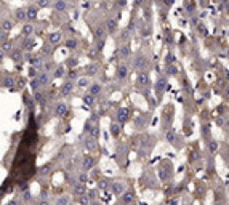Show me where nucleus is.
Returning <instances> with one entry per match:
<instances>
[{
	"mask_svg": "<svg viewBox=\"0 0 229 205\" xmlns=\"http://www.w3.org/2000/svg\"><path fill=\"white\" fill-rule=\"evenodd\" d=\"M53 6H54L56 11H64V10H66V3H64V0H56Z\"/></svg>",
	"mask_w": 229,
	"mask_h": 205,
	"instance_id": "nucleus-13",
	"label": "nucleus"
},
{
	"mask_svg": "<svg viewBox=\"0 0 229 205\" xmlns=\"http://www.w3.org/2000/svg\"><path fill=\"white\" fill-rule=\"evenodd\" d=\"M6 85L13 88V78L11 77H5V78H3V87H6Z\"/></svg>",
	"mask_w": 229,
	"mask_h": 205,
	"instance_id": "nucleus-28",
	"label": "nucleus"
},
{
	"mask_svg": "<svg viewBox=\"0 0 229 205\" xmlns=\"http://www.w3.org/2000/svg\"><path fill=\"white\" fill-rule=\"evenodd\" d=\"M107 186H109V183H107L106 180H101L100 183H98V187H100V189H106Z\"/></svg>",
	"mask_w": 229,
	"mask_h": 205,
	"instance_id": "nucleus-31",
	"label": "nucleus"
},
{
	"mask_svg": "<svg viewBox=\"0 0 229 205\" xmlns=\"http://www.w3.org/2000/svg\"><path fill=\"white\" fill-rule=\"evenodd\" d=\"M67 63H69V66L72 67V66H76V64H77V59H69Z\"/></svg>",
	"mask_w": 229,
	"mask_h": 205,
	"instance_id": "nucleus-43",
	"label": "nucleus"
},
{
	"mask_svg": "<svg viewBox=\"0 0 229 205\" xmlns=\"http://www.w3.org/2000/svg\"><path fill=\"white\" fill-rule=\"evenodd\" d=\"M39 80H40V83H42V87H43V85H47V83H48V74H40Z\"/></svg>",
	"mask_w": 229,
	"mask_h": 205,
	"instance_id": "nucleus-23",
	"label": "nucleus"
},
{
	"mask_svg": "<svg viewBox=\"0 0 229 205\" xmlns=\"http://www.w3.org/2000/svg\"><path fill=\"white\" fill-rule=\"evenodd\" d=\"M208 149H210V151H215V149H216V143L211 141L210 144H208Z\"/></svg>",
	"mask_w": 229,
	"mask_h": 205,
	"instance_id": "nucleus-40",
	"label": "nucleus"
},
{
	"mask_svg": "<svg viewBox=\"0 0 229 205\" xmlns=\"http://www.w3.org/2000/svg\"><path fill=\"white\" fill-rule=\"evenodd\" d=\"M35 100L39 101V102H42V101H43V96H42L40 93H35Z\"/></svg>",
	"mask_w": 229,
	"mask_h": 205,
	"instance_id": "nucleus-42",
	"label": "nucleus"
},
{
	"mask_svg": "<svg viewBox=\"0 0 229 205\" xmlns=\"http://www.w3.org/2000/svg\"><path fill=\"white\" fill-rule=\"evenodd\" d=\"M111 187H112V192H114L115 196H120V194L124 192V184L119 183V181H114V183L111 184Z\"/></svg>",
	"mask_w": 229,
	"mask_h": 205,
	"instance_id": "nucleus-5",
	"label": "nucleus"
},
{
	"mask_svg": "<svg viewBox=\"0 0 229 205\" xmlns=\"http://www.w3.org/2000/svg\"><path fill=\"white\" fill-rule=\"evenodd\" d=\"M11 58H13L15 61H18L19 58H21V50H15V53L11 54Z\"/></svg>",
	"mask_w": 229,
	"mask_h": 205,
	"instance_id": "nucleus-33",
	"label": "nucleus"
},
{
	"mask_svg": "<svg viewBox=\"0 0 229 205\" xmlns=\"http://www.w3.org/2000/svg\"><path fill=\"white\" fill-rule=\"evenodd\" d=\"M72 91V82H66V83L61 87V91H59V95L61 96H67V95Z\"/></svg>",
	"mask_w": 229,
	"mask_h": 205,
	"instance_id": "nucleus-6",
	"label": "nucleus"
},
{
	"mask_svg": "<svg viewBox=\"0 0 229 205\" xmlns=\"http://www.w3.org/2000/svg\"><path fill=\"white\" fill-rule=\"evenodd\" d=\"M30 87H32V90H34V91H35V90H37V88H39V87H42V83H40L39 77H35V78H34L32 82H30Z\"/></svg>",
	"mask_w": 229,
	"mask_h": 205,
	"instance_id": "nucleus-20",
	"label": "nucleus"
},
{
	"mask_svg": "<svg viewBox=\"0 0 229 205\" xmlns=\"http://www.w3.org/2000/svg\"><path fill=\"white\" fill-rule=\"evenodd\" d=\"M63 74H64V67L63 66H59V67H56V69H54V77H56V78H59Z\"/></svg>",
	"mask_w": 229,
	"mask_h": 205,
	"instance_id": "nucleus-24",
	"label": "nucleus"
},
{
	"mask_svg": "<svg viewBox=\"0 0 229 205\" xmlns=\"http://www.w3.org/2000/svg\"><path fill=\"white\" fill-rule=\"evenodd\" d=\"M59 40H61V34L59 32H53V34H50V35H48V42L51 43V45L59 43Z\"/></svg>",
	"mask_w": 229,
	"mask_h": 205,
	"instance_id": "nucleus-8",
	"label": "nucleus"
},
{
	"mask_svg": "<svg viewBox=\"0 0 229 205\" xmlns=\"http://www.w3.org/2000/svg\"><path fill=\"white\" fill-rule=\"evenodd\" d=\"M66 112H67L66 104H64V102H58L56 107H54V114H56L58 117H63V115H66Z\"/></svg>",
	"mask_w": 229,
	"mask_h": 205,
	"instance_id": "nucleus-3",
	"label": "nucleus"
},
{
	"mask_svg": "<svg viewBox=\"0 0 229 205\" xmlns=\"http://www.w3.org/2000/svg\"><path fill=\"white\" fill-rule=\"evenodd\" d=\"M168 72H170V74H176V67H173V66H172V67L168 69Z\"/></svg>",
	"mask_w": 229,
	"mask_h": 205,
	"instance_id": "nucleus-45",
	"label": "nucleus"
},
{
	"mask_svg": "<svg viewBox=\"0 0 229 205\" xmlns=\"http://www.w3.org/2000/svg\"><path fill=\"white\" fill-rule=\"evenodd\" d=\"M30 76H32L34 78H35V76H37V71L34 69V67H32V69H30Z\"/></svg>",
	"mask_w": 229,
	"mask_h": 205,
	"instance_id": "nucleus-44",
	"label": "nucleus"
},
{
	"mask_svg": "<svg viewBox=\"0 0 229 205\" xmlns=\"http://www.w3.org/2000/svg\"><path fill=\"white\" fill-rule=\"evenodd\" d=\"M74 194H76V196H83L85 194V186H83V183H80V184H77L76 187H74Z\"/></svg>",
	"mask_w": 229,
	"mask_h": 205,
	"instance_id": "nucleus-12",
	"label": "nucleus"
},
{
	"mask_svg": "<svg viewBox=\"0 0 229 205\" xmlns=\"http://www.w3.org/2000/svg\"><path fill=\"white\" fill-rule=\"evenodd\" d=\"M91 136H93V138H98V136H100V130H98V127L91 128Z\"/></svg>",
	"mask_w": 229,
	"mask_h": 205,
	"instance_id": "nucleus-35",
	"label": "nucleus"
},
{
	"mask_svg": "<svg viewBox=\"0 0 229 205\" xmlns=\"http://www.w3.org/2000/svg\"><path fill=\"white\" fill-rule=\"evenodd\" d=\"M167 139H168L170 143H175V131H173V130L167 131Z\"/></svg>",
	"mask_w": 229,
	"mask_h": 205,
	"instance_id": "nucleus-26",
	"label": "nucleus"
},
{
	"mask_svg": "<svg viewBox=\"0 0 229 205\" xmlns=\"http://www.w3.org/2000/svg\"><path fill=\"white\" fill-rule=\"evenodd\" d=\"M48 172H50V165H43L42 168H40V175H47Z\"/></svg>",
	"mask_w": 229,
	"mask_h": 205,
	"instance_id": "nucleus-34",
	"label": "nucleus"
},
{
	"mask_svg": "<svg viewBox=\"0 0 229 205\" xmlns=\"http://www.w3.org/2000/svg\"><path fill=\"white\" fill-rule=\"evenodd\" d=\"M228 56H229V51H228Z\"/></svg>",
	"mask_w": 229,
	"mask_h": 205,
	"instance_id": "nucleus-53",
	"label": "nucleus"
},
{
	"mask_svg": "<svg viewBox=\"0 0 229 205\" xmlns=\"http://www.w3.org/2000/svg\"><path fill=\"white\" fill-rule=\"evenodd\" d=\"M146 66H148V59H146L143 54H138L136 59H135V67L136 69H144Z\"/></svg>",
	"mask_w": 229,
	"mask_h": 205,
	"instance_id": "nucleus-1",
	"label": "nucleus"
},
{
	"mask_svg": "<svg viewBox=\"0 0 229 205\" xmlns=\"http://www.w3.org/2000/svg\"><path fill=\"white\" fill-rule=\"evenodd\" d=\"M128 114H130V111H128V109H120V111H119V114H117V120L120 122V124H124V122H127V119H128Z\"/></svg>",
	"mask_w": 229,
	"mask_h": 205,
	"instance_id": "nucleus-7",
	"label": "nucleus"
},
{
	"mask_svg": "<svg viewBox=\"0 0 229 205\" xmlns=\"http://www.w3.org/2000/svg\"><path fill=\"white\" fill-rule=\"evenodd\" d=\"M96 35H98V39H104V37H106V29L102 26L96 27Z\"/></svg>",
	"mask_w": 229,
	"mask_h": 205,
	"instance_id": "nucleus-19",
	"label": "nucleus"
},
{
	"mask_svg": "<svg viewBox=\"0 0 229 205\" xmlns=\"http://www.w3.org/2000/svg\"><path fill=\"white\" fill-rule=\"evenodd\" d=\"M10 47H11V45H10V43L3 42V45H2V51H3V53H5V51H6V50H10Z\"/></svg>",
	"mask_w": 229,
	"mask_h": 205,
	"instance_id": "nucleus-39",
	"label": "nucleus"
},
{
	"mask_svg": "<svg viewBox=\"0 0 229 205\" xmlns=\"http://www.w3.org/2000/svg\"><path fill=\"white\" fill-rule=\"evenodd\" d=\"M35 18H37V8H34V6L27 8V19H35Z\"/></svg>",
	"mask_w": 229,
	"mask_h": 205,
	"instance_id": "nucleus-16",
	"label": "nucleus"
},
{
	"mask_svg": "<svg viewBox=\"0 0 229 205\" xmlns=\"http://www.w3.org/2000/svg\"><path fill=\"white\" fill-rule=\"evenodd\" d=\"M95 194H96V191H90V192H88V196H90V199H93V197H95Z\"/></svg>",
	"mask_w": 229,
	"mask_h": 205,
	"instance_id": "nucleus-46",
	"label": "nucleus"
},
{
	"mask_svg": "<svg viewBox=\"0 0 229 205\" xmlns=\"http://www.w3.org/2000/svg\"><path fill=\"white\" fill-rule=\"evenodd\" d=\"M127 76H128V67L125 66V64H120V66L117 67V78L119 80H124Z\"/></svg>",
	"mask_w": 229,
	"mask_h": 205,
	"instance_id": "nucleus-2",
	"label": "nucleus"
},
{
	"mask_svg": "<svg viewBox=\"0 0 229 205\" xmlns=\"http://www.w3.org/2000/svg\"><path fill=\"white\" fill-rule=\"evenodd\" d=\"M78 181H80V183H87V181H88V176L85 175V173H82V175L78 176Z\"/></svg>",
	"mask_w": 229,
	"mask_h": 205,
	"instance_id": "nucleus-36",
	"label": "nucleus"
},
{
	"mask_svg": "<svg viewBox=\"0 0 229 205\" xmlns=\"http://www.w3.org/2000/svg\"><path fill=\"white\" fill-rule=\"evenodd\" d=\"M69 204H71L69 196H61V197H58V200H56V205H69Z\"/></svg>",
	"mask_w": 229,
	"mask_h": 205,
	"instance_id": "nucleus-11",
	"label": "nucleus"
},
{
	"mask_svg": "<svg viewBox=\"0 0 229 205\" xmlns=\"http://www.w3.org/2000/svg\"><path fill=\"white\" fill-rule=\"evenodd\" d=\"M163 87H165V80H163V78H160L159 82H157V91H163Z\"/></svg>",
	"mask_w": 229,
	"mask_h": 205,
	"instance_id": "nucleus-27",
	"label": "nucleus"
},
{
	"mask_svg": "<svg viewBox=\"0 0 229 205\" xmlns=\"http://www.w3.org/2000/svg\"><path fill=\"white\" fill-rule=\"evenodd\" d=\"M90 93L93 95V96L100 95V93H101V85H100V83H93V85L90 87Z\"/></svg>",
	"mask_w": 229,
	"mask_h": 205,
	"instance_id": "nucleus-14",
	"label": "nucleus"
},
{
	"mask_svg": "<svg viewBox=\"0 0 229 205\" xmlns=\"http://www.w3.org/2000/svg\"><path fill=\"white\" fill-rule=\"evenodd\" d=\"M98 69H100L98 64H91V66H88L87 69H85V74H87V76H95V74L98 72Z\"/></svg>",
	"mask_w": 229,
	"mask_h": 205,
	"instance_id": "nucleus-10",
	"label": "nucleus"
},
{
	"mask_svg": "<svg viewBox=\"0 0 229 205\" xmlns=\"http://www.w3.org/2000/svg\"><path fill=\"white\" fill-rule=\"evenodd\" d=\"M16 18H18L19 21H21V19H26L27 18V11H24V10H18V11H16Z\"/></svg>",
	"mask_w": 229,
	"mask_h": 205,
	"instance_id": "nucleus-22",
	"label": "nucleus"
},
{
	"mask_svg": "<svg viewBox=\"0 0 229 205\" xmlns=\"http://www.w3.org/2000/svg\"><path fill=\"white\" fill-rule=\"evenodd\" d=\"M87 85H88V77H82L78 80V87H87Z\"/></svg>",
	"mask_w": 229,
	"mask_h": 205,
	"instance_id": "nucleus-30",
	"label": "nucleus"
},
{
	"mask_svg": "<svg viewBox=\"0 0 229 205\" xmlns=\"http://www.w3.org/2000/svg\"><path fill=\"white\" fill-rule=\"evenodd\" d=\"M78 202H80V205H90V196H80V199H78Z\"/></svg>",
	"mask_w": 229,
	"mask_h": 205,
	"instance_id": "nucleus-21",
	"label": "nucleus"
},
{
	"mask_svg": "<svg viewBox=\"0 0 229 205\" xmlns=\"http://www.w3.org/2000/svg\"><path fill=\"white\" fill-rule=\"evenodd\" d=\"M106 26H107V30H109V32H114V30L117 29V23H115L114 19H109V21L106 23Z\"/></svg>",
	"mask_w": 229,
	"mask_h": 205,
	"instance_id": "nucleus-17",
	"label": "nucleus"
},
{
	"mask_svg": "<svg viewBox=\"0 0 229 205\" xmlns=\"http://www.w3.org/2000/svg\"><path fill=\"white\" fill-rule=\"evenodd\" d=\"M32 66H34V67L40 66V59H39V58H35V59H32Z\"/></svg>",
	"mask_w": 229,
	"mask_h": 205,
	"instance_id": "nucleus-41",
	"label": "nucleus"
},
{
	"mask_svg": "<svg viewBox=\"0 0 229 205\" xmlns=\"http://www.w3.org/2000/svg\"><path fill=\"white\" fill-rule=\"evenodd\" d=\"M224 98H226V100H229V87L226 88V91H224Z\"/></svg>",
	"mask_w": 229,
	"mask_h": 205,
	"instance_id": "nucleus-47",
	"label": "nucleus"
},
{
	"mask_svg": "<svg viewBox=\"0 0 229 205\" xmlns=\"http://www.w3.org/2000/svg\"><path fill=\"white\" fill-rule=\"evenodd\" d=\"M76 76H77L76 72H71V74H69V78H76Z\"/></svg>",
	"mask_w": 229,
	"mask_h": 205,
	"instance_id": "nucleus-48",
	"label": "nucleus"
},
{
	"mask_svg": "<svg viewBox=\"0 0 229 205\" xmlns=\"http://www.w3.org/2000/svg\"><path fill=\"white\" fill-rule=\"evenodd\" d=\"M83 102L87 106H93V102H95V98H93V95L91 93H88V95H83Z\"/></svg>",
	"mask_w": 229,
	"mask_h": 205,
	"instance_id": "nucleus-15",
	"label": "nucleus"
},
{
	"mask_svg": "<svg viewBox=\"0 0 229 205\" xmlns=\"http://www.w3.org/2000/svg\"><path fill=\"white\" fill-rule=\"evenodd\" d=\"M93 205H100V204H98V202H95V204H93Z\"/></svg>",
	"mask_w": 229,
	"mask_h": 205,
	"instance_id": "nucleus-52",
	"label": "nucleus"
},
{
	"mask_svg": "<svg viewBox=\"0 0 229 205\" xmlns=\"http://www.w3.org/2000/svg\"><path fill=\"white\" fill-rule=\"evenodd\" d=\"M122 200H124V204L133 202V192H124V196H122Z\"/></svg>",
	"mask_w": 229,
	"mask_h": 205,
	"instance_id": "nucleus-18",
	"label": "nucleus"
},
{
	"mask_svg": "<svg viewBox=\"0 0 229 205\" xmlns=\"http://www.w3.org/2000/svg\"><path fill=\"white\" fill-rule=\"evenodd\" d=\"M23 32H24V34H30V32H32V26H29V24H27V26H24V29H23Z\"/></svg>",
	"mask_w": 229,
	"mask_h": 205,
	"instance_id": "nucleus-38",
	"label": "nucleus"
},
{
	"mask_svg": "<svg viewBox=\"0 0 229 205\" xmlns=\"http://www.w3.org/2000/svg\"><path fill=\"white\" fill-rule=\"evenodd\" d=\"M224 128H226V130H229V119L226 120V124H224Z\"/></svg>",
	"mask_w": 229,
	"mask_h": 205,
	"instance_id": "nucleus-49",
	"label": "nucleus"
},
{
	"mask_svg": "<svg viewBox=\"0 0 229 205\" xmlns=\"http://www.w3.org/2000/svg\"><path fill=\"white\" fill-rule=\"evenodd\" d=\"M11 27H13V26H11V23H10V21H6V19L2 23V30H5V32H6V30H10Z\"/></svg>",
	"mask_w": 229,
	"mask_h": 205,
	"instance_id": "nucleus-25",
	"label": "nucleus"
},
{
	"mask_svg": "<svg viewBox=\"0 0 229 205\" xmlns=\"http://www.w3.org/2000/svg\"><path fill=\"white\" fill-rule=\"evenodd\" d=\"M95 157H91V156H85L83 157V168L85 170H90V168H93V165H95Z\"/></svg>",
	"mask_w": 229,
	"mask_h": 205,
	"instance_id": "nucleus-4",
	"label": "nucleus"
},
{
	"mask_svg": "<svg viewBox=\"0 0 229 205\" xmlns=\"http://www.w3.org/2000/svg\"><path fill=\"white\" fill-rule=\"evenodd\" d=\"M138 83L139 85H149V76L146 72H141L138 76Z\"/></svg>",
	"mask_w": 229,
	"mask_h": 205,
	"instance_id": "nucleus-9",
	"label": "nucleus"
},
{
	"mask_svg": "<svg viewBox=\"0 0 229 205\" xmlns=\"http://www.w3.org/2000/svg\"><path fill=\"white\" fill-rule=\"evenodd\" d=\"M66 45H67V48H76V47H77V40H67V42H66Z\"/></svg>",
	"mask_w": 229,
	"mask_h": 205,
	"instance_id": "nucleus-29",
	"label": "nucleus"
},
{
	"mask_svg": "<svg viewBox=\"0 0 229 205\" xmlns=\"http://www.w3.org/2000/svg\"><path fill=\"white\" fill-rule=\"evenodd\" d=\"M5 205H16V202H15V200H11V202H8V204H5Z\"/></svg>",
	"mask_w": 229,
	"mask_h": 205,
	"instance_id": "nucleus-51",
	"label": "nucleus"
},
{
	"mask_svg": "<svg viewBox=\"0 0 229 205\" xmlns=\"http://www.w3.org/2000/svg\"><path fill=\"white\" fill-rule=\"evenodd\" d=\"M120 54H122V56H128V54H130L128 47H124V48H122V51H120Z\"/></svg>",
	"mask_w": 229,
	"mask_h": 205,
	"instance_id": "nucleus-37",
	"label": "nucleus"
},
{
	"mask_svg": "<svg viewBox=\"0 0 229 205\" xmlns=\"http://www.w3.org/2000/svg\"><path fill=\"white\" fill-rule=\"evenodd\" d=\"M39 205H50V204H48V202H47V200H42V202H40Z\"/></svg>",
	"mask_w": 229,
	"mask_h": 205,
	"instance_id": "nucleus-50",
	"label": "nucleus"
},
{
	"mask_svg": "<svg viewBox=\"0 0 229 205\" xmlns=\"http://www.w3.org/2000/svg\"><path fill=\"white\" fill-rule=\"evenodd\" d=\"M111 131H112V135H114V136H117L119 135V125L117 124L111 125Z\"/></svg>",
	"mask_w": 229,
	"mask_h": 205,
	"instance_id": "nucleus-32",
	"label": "nucleus"
}]
</instances>
